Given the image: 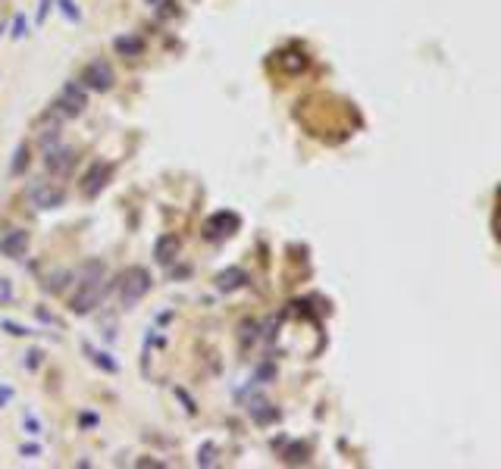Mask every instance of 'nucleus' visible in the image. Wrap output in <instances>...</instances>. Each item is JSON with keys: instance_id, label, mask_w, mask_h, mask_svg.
<instances>
[{"instance_id": "obj_12", "label": "nucleus", "mask_w": 501, "mask_h": 469, "mask_svg": "<svg viewBox=\"0 0 501 469\" xmlns=\"http://www.w3.org/2000/svg\"><path fill=\"white\" fill-rule=\"evenodd\" d=\"M250 416H254V422L257 425H267V422H273V419H279V410H276L273 404H267L263 397H254L250 400Z\"/></svg>"}, {"instance_id": "obj_4", "label": "nucleus", "mask_w": 501, "mask_h": 469, "mask_svg": "<svg viewBox=\"0 0 501 469\" xmlns=\"http://www.w3.org/2000/svg\"><path fill=\"white\" fill-rule=\"evenodd\" d=\"M100 300H104V281H79L72 294V313L85 316L94 306H100Z\"/></svg>"}, {"instance_id": "obj_22", "label": "nucleus", "mask_w": 501, "mask_h": 469, "mask_svg": "<svg viewBox=\"0 0 501 469\" xmlns=\"http://www.w3.org/2000/svg\"><path fill=\"white\" fill-rule=\"evenodd\" d=\"M63 13H66L69 19H79V10L72 6V0H63Z\"/></svg>"}, {"instance_id": "obj_20", "label": "nucleus", "mask_w": 501, "mask_h": 469, "mask_svg": "<svg viewBox=\"0 0 501 469\" xmlns=\"http://www.w3.org/2000/svg\"><path fill=\"white\" fill-rule=\"evenodd\" d=\"M85 350L94 356V363H97V366H104V369H106V372H116V369H119L116 363H113V360H106V354H100V350H91V347H85Z\"/></svg>"}, {"instance_id": "obj_23", "label": "nucleus", "mask_w": 501, "mask_h": 469, "mask_svg": "<svg viewBox=\"0 0 501 469\" xmlns=\"http://www.w3.org/2000/svg\"><path fill=\"white\" fill-rule=\"evenodd\" d=\"M47 6H50V0H44V3H41V10H38V22H41L44 16H47Z\"/></svg>"}, {"instance_id": "obj_3", "label": "nucleus", "mask_w": 501, "mask_h": 469, "mask_svg": "<svg viewBox=\"0 0 501 469\" xmlns=\"http://www.w3.org/2000/svg\"><path fill=\"white\" fill-rule=\"evenodd\" d=\"M79 81H81V88H88V91H110L116 75H113V66L106 60H94L81 69Z\"/></svg>"}, {"instance_id": "obj_25", "label": "nucleus", "mask_w": 501, "mask_h": 469, "mask_svg": "<svg viewBox=\"0 0 501 469\" xmlns=\"http://www.w3.org/2000/svg\"><path fill=\"white\" fill-rule=\"evenodd\" d=\"M148 3H160V0H148Z\"/></svg>"}, {"instance_id": "obj_10", "label": "nucleus", "mask_w": 501, "mask_h": 469, "mask_svg": "<svg viewBox=\"0 0 501 469\" xmlns=\"http://www.w3.org/2000/svg\"><path fill=\"white\" fill-rule=\"evenodd\" d=\"M248 281H250V279H248V272H244L241 266H229V269H223V272L216 275V288H219V291H225V294H229V291H238V288H244Z\"/></svg>"}, {"instance_id": "obj_9", "label": "nucleus", "mask_w": 501, "mask_h": 469, "mask_svg": "<svg viewBox=\"0 0 501 469\" xmlns=\"http://www.w3.org/2000/svg\"><path fill=\"white\" fill-rule=\"evenodd\" d=\"M25 247H29V231H22V229H13L0 238V254L10 256V260H22Z\"/></svg>"}, {"instance_id": "obj_19", "label": "nucleus", "mask_w": 501, "mask_h": 469, "mask_svg": "<svg viewBox=\"0 0 501 469\" xmlns=\"http://www.w3.org/2000/svg\"><path fill=\"white\" fill-rule=\"evenodd\" d=\"M198 466H216V447L213 444H204L198 450Z\"/></svg>"}, {"instance_id": "obj_8", "label": "nucleus", "mask_w": 501, "mask_h": 469, "mask_svg": "<svg viewBox=\"0 0 501 469\" xmlns=\"http://www.w3.org/2000/svg\"><path fill=\"white\" fill-rule=\"evenodd\" d=\"M75 150L72 147H50L47 156H44V166H47L50 175H69L75 166Z\"/></svg>"}, {"instance_id": "obj_13", "label": "nucleus", "mask_w": 501, "mask_h": 469, "mask_svg": "<svg viewBox=\"0 0 501 469\" xmlns=\"http://www.w3.org/2000/svg\"><path fill=\"white\" fill-rule=\"evenodd\" d=\"M113 47H116V54L122 56H141L144 54V41L138 35H122L113 41Z\"/></svg>"}, {"instance_id": "obj_14", "label": "nucleus", "mask_w": 501, "mask_h": 469, "mask_svg": "<svg viewBox=\"0 0 501 469\" xmlns=\"http://www.w3.org/2000/svg\"><path fill=\"white\" fill-rule=\"evenodd\" d=\"M104 272H106V266L100 260H85L79 266V272H75V279L79 281H104Z\"/></svg>"}, {"instance_id": "obj_18", "label": "nucleus", "mask_w": 501, "mask_h": 469, "mask_svg": "<svg viewBox=\"0 0 501 469\" xmlns=\"http://www.w3.org/2000/svg\"><path fill=\"white\" fill-rule=\"evenodd\" d=\"M69 269H60V272H54V275H47V281H44V291H50V294H56V291H63V285H66V279H69Z\"/></svg>"}, {"instance_id": "obj_16", "label": "nucleus", "mask_w": 501, "mask_h": 469, "mask_svg": "<svg viewBox=\"0 0 501 469\" xmlns=\"http://www.w3.org/2000/svg\"><path fill=\"white\" fill-rule=\"evenodd\" d=\"M307 454H310V447L307 444H292V447L285 450V463H292V466H298V463H307Z\"/></svg>"}, {"instance_id": "obj_15", "label": "nucleus", "mask_w": 501, "mask_h": 469, "mask_svg": "<svg viewBox=\"0 0 501 469\" xmlns=\"http://www.w3.org/2000/svg\"><path fill=\"white\" fill-rule=\"evenodd\" d=\"M279 63L288 69V72H301V69L307 66V56H304V54H298V50H292V54H282V56H279Z\"/></svg>"}, {"instance_id": "obj_2", "label": "nucleus", "mask_w": 501, "mask_h": 469, "mask_svg": "<svg viewBox=\"0 0 501 469\" xmlns=\"http://www.w3.org/2000/svg\"><path fill=\"white\" fill-rule=\"evenodd\" d=\"M85 106L88 104H85V91H81V85H66L60 97L54 100V106H50V116L54 119H72V116H79Z\"/></svg>"}, {"instance_id": "obj_11", "label": "nucleus", "mask_w": 501, "mask_h": 469, "mask_svg": "<svg viewBox=\"0 0 501 469\" xmlns=\"http://www.w3.org/2000/svg\"><path fill=\"white\" fill-rule=\"evenodd\" d=\"M175 254H179V238H175V235H163V238H157V244H154V256H157V263H160V266H169V263L175 260Z\"/></svg>"}, {"instance_id": "obj_1", "label": "nucleus", "mask_w": 501, "mask_h": 469, "mask_svg": "<svg viewBox=\"0 0 501 469\" xmlns=\"http://www.w3.org/2000/svg\"><path fill=\"white\" fill-rule=\"evenodd\" d=\"M150 272L144 266H129L119 272V300H122V306L129 310V306H135L138 300L144 297V294L150 291Z\"/></svg>"}, {"instance_id": "obj_17", "label": "nucleus", "mask_w": 501, "mask_h": 469, "mask_svg": "<svg viewBox=\"0 0 501 469\" xmlns=\"http://www.w3.org/2000/svg\"><path fill=\"white\" fill-rule=\"evenodd\" d=\"M25 166H29V147H25V144H19L16 154H13V166H10V172H13V175H22V172H25Z\"/></svg>"}, {"instance_id": "obj_21", "label": "nucleus", "mask_w": 501, "mask_h": 469, "mask_svg": "<svg viewBox=\"0 0 501 469\" xmlns=\"http://www.w3.org/2000/svg\"><path fill=\"white\" fill-rule=\"evenodd\" d=\"M25 35V19L16 16V25H13V38H22Z\"/></svg>"}, {"instance_id": "obj_6", "label": "nucleus", "mask_w": 501, "mask_h": 469, "mask_svg": "<svg viewBox=\"0 0 501 469\" xmlns=\"http://www.w3.org/2000/svg\"><path fill=\"white\" fill-rule=\"evenodd\" d=\"M29 197L38 210H56V206H63V200H66V191H63L60 185H50V181H35V185L29 188Z\"/></svg>"}, {"instance_id": "obj_5", "label": "nucleus", "mask_w": 501, "mask_h": 469, "mask_svg": "<svg viewBox=\"0 0 501 469\" xmlns=\"http://www.w3.org/2000/svg\"><path fill=\"white\" fill-rule=\"evenodd\" d=\"M238 225H241V219L235 213H213L204 222V238L207 241H225L238 231Z\"/></svg>"}, {"instance_id": "obj_24", "label": "nucleus", "mask_w": 501, "mask_h": 469, "mask_svg": "<svg viewBox=\"0 0 501 469\" xmlns=\"http://www.w3.org/2000/svg\"><path fill=\"white\" fill-rule=\"evenodd\" d=\"M3 400H10V388H3V391H0V404H3Z\"/></svg>"}, {"instance_id": "obj_7", "label": "nucleus", "mask_w": 501, "mask_h": 469, "mask_svg": "<svg viewBox=\"0 0 501 469\" xmlns=\"http://www.w3.org/2000/svg\"><path fill=\"white\" fill-rule=\"evenodd\" d=\"M110 175H113V166H110V163H94V166L88 169L85 175H81V185H79L81 194H85V197H97V194L106 188Z\"/></svg>"}]
</instances>
